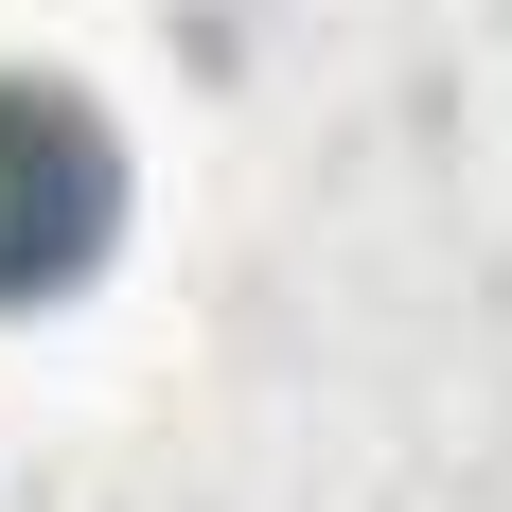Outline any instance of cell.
I'll list each match as a JSON object with an SVG mask.
<instances>
[{
  "label": "cell",
  "instance_id": "obj_1",
  "mask_svg": "<svg viewBox=\"0 0 512 512\" xmlns=\"http://www.w3.org/2000/svg\"><path fill=\"white\" fill-rule=\"evenodd\" d=\"M106 248H124V142H106V106L53 89V71H0V318L71 301Z\"/></svg>",
  "mask_w": 512,
  "mask_h": 512
}]
</instances>
